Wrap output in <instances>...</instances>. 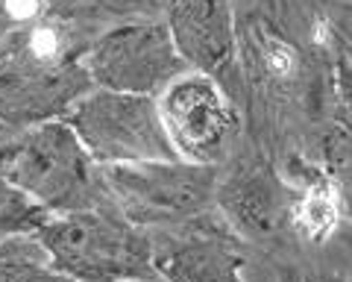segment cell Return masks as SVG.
<instances>
[{
	"mask_svg": "<svg viewBox=\"0 0 352 282\" xmlns=\"http://www.w3.org/2000/svg\"><path fill=\"white\" fill-rule=\"evenodd\" d=\"M164 133L176 156L191 165L214 168L241 133V118L214 77L200 71L179 74L156 97Z\"/></svg>",
	"mask_w": 352,
	"mask_h": 282,
	"instance_id": "obj_6",
	"label": "cell"
},
{
	"mask_svg": "<svg viewBox=\"0 0 352 282\" xmlns=\"http://www.w3.org/2000/svg\"><path fill=\"white\" fill-rule=\"evenodd\" d=\"M220 203L244 230L270 232L282 218V194L279 182L267 171H244L223 186Z\"/></svg>",
	"mask_w": 352,
	"mask_h": 282,
	"instance_id": "obj_9",
	"label": "cell"
},
{
	"mask_svg": "<svg viewBox=\"0 0 352 282\" xmlns=\"http://www.w3.org/2000/svg\"><path fill=\"white\" fill-rule=\"evenodd\" d=\"M18 24L12 21V15H9V9H6V0H0V41H3L9 32H15Z\"/></svg>",
	"mask_w": 352,
	"mask_h": 282,
	"instance_id": "obj_14",
	"label": "cell"
},
{
	"mask_svg": "<svg viewBox=\"0 0 352 282\" xmlns=\"http://www.w3.org/2000/svg\"><path fill=\"white\" fill-rule=\"evenodd\" d=\"M41 6H44V0H6V9H9V15H12V21L18 27L36 21V15L41 12Z\"/></svg>",
	"mask_w": 352,
	"mask_h": 282,
	"instance_id": "obj_13",
	"label": "cell"
},
{
	"mask_svg": "<svg viewBox=\"0 0 352 282\" xmlns=\"http://www.w3.org/2000/svg\"><path fill=\"white\" fill-rule=\"evenodd\" d=\"M0 282H62L44 262L38 244L27 238L0 241Z\"/></svg>",
	"mask_w": 352,
	"mask_h": 282,
	"instance_id": "obj_11",
	"label": "cell"
},
{
	"mask_svg": "<svg viewBox=\"0 0 352 282\" xmlns=\"http://www.w3.org/2000/svg\"><path fill=\"white\" fill-rule=\"evenodd\" d=\"M6 177L50 212H80L115 206L103 186L100 165L85 153L62 118L21 129Z\"/></svg>",
	"mask_w": 352,
	"mask_h": 282,
	"instance_id": "obj_2",
	"label": "cell"
},
{
	"mask_svg": "<svg viewBox=\"0 0 352 282\" xmlns=\"http://www.w3.org/2000/svg\"><path fill=\"white\" fill-rule=\"evenodd\" d=\"M47 218H50L47 206H41L36 197H30L9 177H0V241L32 238Z\"/></svg>",
	"mask_w": 352,
	"mask_h": 282,
	"instance_id": "obj_10",
	"label": "cell"
},
{
	"mask_svg": "<svg viewBox=\"0 0 352 282\" xmlns=\"http://www.w3.org/2000/svg\"><path fill=\"white\" fill-rule=\"evenodd\" d=\"M18 138H21V129L0 121V177H6V168L15 156V147H18Z\"/></svg>",
	"mask_w": 352,
	"mask_h": 282,
	"instance_id": "obj_12",
	"label": "cell"
},
{
	"mask_svg": "<svg viewBox=\"0 0 352 282\" xmlns=\"http://www.w3.org/2000/svg\"><path fill=\"white\" fill-rule=\"evenodd\" d=\"M103 186L129 224H185L206 215L217 200L214 168L182 159L100 165Z\"/></svg>",
	"mask_w": 352,
	"mask_h": 282,
	"instance_id": "obj_4",
	"label": "cell"
},
{
	"mask_svg": "<svg viewBox=\"0 0 352 282\" xmlns=\"http://www.w3.org/2000/svg\"><path fill=\"white\" fill-rule=\"evenodd\" d=\"M62 121L97 165L179 159L164 133L156 97L88 89L68 106Z\"/></svg>",
	"mask_w": 352,
	"mask_h": 282,
	"instance_id": "obj_3",
	"label": "cell"
},
{
	"mask_svg": "<svg viewBox=\"0 0 352 282\" xmlns=\"http://www.w3.org/2000/svg\"><path fill=\"white\" fill-rule=\"evenodd\" d=\"M82 68L91 89L159 97L188 71L162 21H135L106 30L85 53Z\"/></svg>",
	"mask_w": 352,
	"mask_h": 282,
	"instance_id": "obj_5",
	"label": "cell"
},
{
	"mask_svg": "<svg viewBox=\"0 0 352 282\" xmlns=\"http://www.w3.org/2000/svg\"><path fill=\"white\" fill-rule=\"evenodd\" d=\"M153 268L170 282H244V259L229 247L226 238L212 232H197L194 238L173 241L164 250L153 247Z\"/></svg>",
	"mask_w": 352,
	"mask_h": 282,
	"instance_id": "obj_8",
	"label": "cell"
},
{
	"mask_svg": "<svg viewBox=\"0 0 352 282\" xmlns=\"http://www.w3.org/2000/svg\"><path fill=\"white\" fill-rule=\"evenodd\" d=\"M164 27L188 71H226L235 56V12L232 0H168Z\"/></svg>",
	"mask_w": 352,
	"mask_h": 282,
	"instance_id": "obj_7",
	"label": "cell"
},
{
	"mask_svg": "<svg viewBox=\"0 0 352 282\" xmlns=\"http://www.w3.org/2000/svg\"><path fill=\"white\" fill-rule=\"evenodd\" d=\"M62 282H150L153 244L115 206L50 212L32 235Z\"/></svg>",
	"mask_w": 352,
	"mask_h": 282,
	"instance_id": "obj_1",
	"label": "cell"
}]
</instances>
